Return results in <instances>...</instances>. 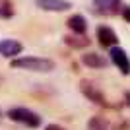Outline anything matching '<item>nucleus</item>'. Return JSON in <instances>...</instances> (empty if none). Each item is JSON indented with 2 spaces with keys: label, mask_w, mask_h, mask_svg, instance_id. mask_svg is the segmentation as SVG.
I'll list each match as a JSON object with an SVG mask.
<instances>
[{
  "label": "nucleus",
  "mask_w": 130,
  "mask_h": 130,
  "mask_svg": "<svg viewBox=\"0 0 130 130\" xmlns=\"http://www.w3.org/2000/svg\"><path fill=\"white\" fill-rule=\"evenodd\" d=\"M111 60L115 62V66L119 68L122 74H126L128 76L130 74V58H128V54H126L124 49H120V47H111Z\"/></svg>",
  "instance_id": "nucleus-4"
},
{
  "label": "nucleus",
  "mask_w": 130,
  "mask_h": 130,
  "mask_svg": "<svg viewBox=\"0 0 130 130\" xmlns=\"http://www.w3.org/2000/svg\"><path fill=\"white\" fill-rule=\"evenodd\" d=\"M80 89H82V93H84L89 101H93L95 105H101V107H105V105H107L105 95L101 93V89H99L95 84H91V82H87V80H82V82H80Z\"/></svg>",
  "instance_id": "nucleus-3"
},
{
  "label": "nucleus",
  "mask_w": 130,
  "mask_h": 130,
  "mask_svg": "<svg viewBox=\"0 0 130 130\" xmlns=\"http://www.w3.org/2000/svg\"><path fill=\"white\" fill-rule=\"evenodd\" d=\"M97 39H99V43L103 45V47H109V49H111V47H117V43H119L117 33L107 25L97 27Z\"/></svg>",
  "instance_id": "nucleus-5"
},
{
  "label": "nucleus",
  "mask_w": 130,
  "mask_h": 130,
  "mask_svg": "<svg viewBox=\"0 0 130 130\" xmlns=\"http://www.w3.org/2000/svg\"><path fill=\"white\" fill-rule=\"evenodd\" d=\"M122 18L130 23V8H122Z\"/></svg>",
  "instance_id": "nucleus-13"
},
{
  "label": "nucleus",
  "mask_w": 130,
  "mask_h": 130,
  "mask_svg": "<svg viewBox=\"0 0 130 130\" xmlns=\"http://www.w3.org/2000/svg\"><path fill=\"white\" fill-rule=\"evenodd\" d=\"M45 130H64V128H62V126H58V124H49Z\"/></svg>",
  "instance_id": "nucleus-14"
},
{
  "label": "nucleus",
  "mask_w": 130,
  "mask_h": 130,
  "mask_svg": "<svg viewBox=\"0 0 130 130\" xmlns=\"http://www.w3.org/2000/svg\"><path fill=\"white\" fill-rule=\"evenodd\" d=\"M87 130H109V126L101 117H93V119H89V122H87Z\"/></svg>",
  "instance_id": "nucleus-11"
},
{
  "label": "nucleus",
  "mask_w": 130,
  "mask_h": 130,
  "mask_svg": "<svg viewBox=\"0 0 130 130\" xmlns=\"http://www.w3.org/2000/svg\"><path fill=\"white\" fill-rule=\"evenodd\" d=\"M82 62L86 66H89V68H103V66H107V60L97 53H86L82 56Z\"/></svg>",
  "instance_id": "nucleus-9"
},
{
  "label": "nucleus",
  "mask_w": 130,
  "mask_h": 130,
  "mask_svg": "<svg viewBox=\"0 0 130 130\" xmlns=\"http://www.w3.org/2000/svg\"><path fill=\"white\" fill-rule=\"evenodd\" d=\"M35 4L41 10H47V12H64L68 8H72L68 0H35Z\"/></svg>",
  "instance_id": "nucleus-6"
},
{
  "label": "nucleus",
  "mask_w": 130,
  "mask_h": 130,
  "mask_svg": "<svg viewBox=\"0 0 130 130\" xmlns=\"http://www.w3.org/2000/svg\"><path fill=\"white\" fill-rule=\"evenodd\" d=\"M66 39V43L70 45V47H74V49H82V47H87L89 45V41H87L86 37H64Z\"/></svg>",
  "instance_id": "nucleus-12"
},
{
  "label": "nucleus",
  "mask_w": 130,
  "mask_h": 130,
  "mask_svg": "<svg viewBox=\"0 0 130 130\" xmlns=\"http://www.w3.org/2000/svg\"><path fill=\"white\" fill-rule=\"evenodd\" d=\"M0 117H2V115H0Z\"/></svg>",
  "instance_id": "nucleus-15"
},
{
  "label": "nucleus",
  "mask_w": 130,
  "mask_h": 130,
  "mask_svg": "<svg viewBox=\"0 0 130 130\" xmlns=\"http://www.w3.org/2000/svg\"><path fill=\"white\" fill-rule=\"evenodd\" d=\"M8 117H10L12 120H16V122H22V124H25V126H31V128H35V126L41 124L39 115L33 113V111H29V109H25V107L10 109V111H8Z\"/></svg>",
  "instance_id": "nucleus-2"
},
{
  "label": "nucleus",
  "mask_w": 130,
  "mask_h": 130,
  "mask_svg": "<svg viewBox=\"0 0 130 130\" xmlns=\"http://www.w3.org/2000/svg\"><path fill=\"white\" fill-rule=\"evenodd\" d=\"M93 2L101 14H117L120 8V0H93Z\"/></svg>",
  "instance_id": "nucleus-8"
},
{
  "label": "nucleus",
  "mask_w": 130,
  "mask_h": 130,
  "mask_svg": "<svg viewBox=\"0 0 130 130\" xmlns=\"http://www.w3.org/2000/svg\"><path fill=\"white\" fill-rule=\"evenodd\" d=\"M68 27H70L72 31L76 33V35H84L86 33V29H87V23H86V18L84 16H80V14H76V16H72L70 20H68Z\"/></svg>",
  "instance_id": "nucleus-10"
},
{
  "label": "nucleus",
  "mask_w": 130,
  "mask_h": 130,
  "mask_svg": "<svg viewBox=\"0 0 130 130\" xmlns=\"http://www.w3.org/2000/svg\"><path fill=\"white\" fill-rule=\"evenodd\" d=\"M12 68L20 70H31V72H51L54 70V62L51 58H39V56H23V58H14L10 62Z\"/></svg>",
  "instance_id": "nucleus-1"
},
{
  "label": "nucleus",
  "mask_w": 130,
  "mask_h": 130,
  "mask_svg": "<svg viewBox=\"0 0 130 130\" xmlns=\"http://www.w3.org/2000/svg\"><path fill=\"white\" fill-rule=\"evenodd\" d=\"M22 43H18L16 39H2L0 41V54L6 56V58H12V56H16V54L22 53Z\"/></svg>",
  "instance_id": "nucleus-7"
}]
</instances>
